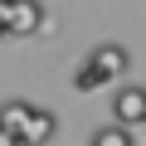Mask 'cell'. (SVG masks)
Segmentation results:
<instances>
[{"label":"cell","mask_w":146,"mask_h":146,"mask_svg":"<svg viewBox=\"0 0 146 146\" xmlns=\"http://www.w3.org/2000/svg\"><path fill=\"white\" fill-rule=\"evenodd\" d=\"M0 15H5V29H10L15 39H29V34H39V29L49 25V15H44L39 0H5Z\"/></svg>","instance_id":"1"},{"label":"cell","mask_w":146,"mask_h":146,"mask_svg":"<svg viewBox=\"0 0 146 146\" xmlns=\"http://www.w3.org/2000/svg\"><path fill=\"white\" fill-rule=\"evenodd\" d=\"M29 112H34V107H29V102H20V98L0 102V127H10V131L20 136V131H25V122H29Z\"/></svg>","instance_id":"6"},{"label":"cell","mask_w":146,"mask_h":146,"mask_svg":"<svg viewBox=\"0 0 146 146\" xmlns=\"http://www.w3.org/2000/svg\"><path fill=\"white\" fill-rule=\"evenodd\" d=\"M0 146H25V141H20V136H15L10 127H0Z\"/></svg>","instance_id":"8"},{"label":"cell","mask_w":146,"mask_h":146,"mask_svg":"<svg viewBox=\"0 0 146 146\" xmlns=\"http://www.w3.org/2000/svg\"><path fill=\"white\" fill-rule=\"evenodd\" d=\"M102 83H107V78H102L93 63H83L78 73H73V88H78V93H93V88H102Z\"/></svg>","instance_id":"7"},{"label":"cell","mask_w":146,"mask_h":146,"mask_svg":"<svg viewBox=\"0 0 146 146\" xmlns=\"http://www.w3.org/2000/svg\"><path fill=\"white\" fill-rule=\"evenodd\" d=\"M0 39H10V29H5V15H0Z\"/></svg>","instance_id":"9"},{"label":"cell","mask_w":146,"mask_h":146,"mask_svg":"<svg viewBox=\"0 0 146 146\" xmlns=\"http://www.w3.org/2000/svg\"><path fill=\"white\" fill-rule=\"evenodd\" d=\"M112 122L122 127H146V88H117L112 93Z\"/></svg>","instance_id":"2"},{"label":"cell","mask_w":146,"mask_h":146,"mask_svg":"<svg viewBox=\"0 0 146 146\" xmlns=\"http://www.w3.org/2000/svg\"><path fill=\"white\" fill-rule=\"evenodd\" d=\"M54 131H58V117H54L49 107H34L29 122H25V131H20V141H25V146H49Z\"/></svg>","instance_id":"4"},{"label":"cell","mask_w":146,"mask_h":146,"mask_svg":"<svg viewBox=\"0 0 146 146\" xmlns=\"http://www.w3.org/2000/svg\"><path fill=\"white\" fill-rule=\"evenodd\" d=\"M88 146H136V136H131V127L112 122V127H98V131L88 136Z\"/></svg>","instance_id":"5"},{"label":"cell","mask_w":146,"mask_h":146,"mask_svg":"<svg viewBox=\"0 0 146 146\" xmlns=\"http://www.w3.org/2000/svg\"><path fill=\"white\" fill-rule=\"evenodd\" d=\"M0 5H5V0H0Z\"/></svg>","instance_id":"10"},{"label":"cell","mask_w":146,"mask_h":146,"mask_svg":"<svg viewBox=\"0 0 146 146\" xmlns=\"http://www.w3.org/2000/svg\"><path fill=\"white\" fill-rule=\"evenodd\" d=\"M88 63L102 73L107 83H117V78H127V73H131V54H127L122 44H98V49L88 54Z\"/></svg>","instance_id":"3"}]
</instances>
